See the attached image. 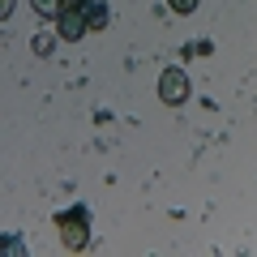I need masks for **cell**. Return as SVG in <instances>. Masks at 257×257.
Listing matches in <instances>:
<instances>
[{
  "instance_id": "6",
  "label": "cell",
  "mask_w": 257,
  "mask_h": 257,
  "mask_svg": "<svg viewBox=\"0 0 257 257\" xmlns=\"http://www.w3.org/2000/svg\"><path fill=\"white\" fill-rule=\"evenodd\" d=\"M189 56H210V43H206V39H193V43H189Z\"/></svg>"
},
{
  "instance_id": "8",
  "label": "cell",
  "mask_w": 257,
  "mask_h": 257,
  "mask_svg": "<svg viewBox=\"0 0 257 257\" xmlns=\"http://www.w3.org/2000/svg\"><path fill=\"white\" fill-rule=\"evenodd\" d=\"M35 47H39V52L47 56V52H52V35H39V39H35Z\"/></svg>"
},
{
  "instance_id": "3",
  "label": "cell",
  "mask_w": 257,
  "mask_h": 257,
  "mask_svg": "<svg viewBox=\"0 0 257 257\" xmlns=\"http://www.w3.org/2000/svg\"><path fill=\"white\" fill-rule=\"evenodd\" d=\"M56 35L69 39V43H73V39H82V35H86V18H82V9H73V5H60V9H56Z\"/></svg>"
},
{
  "instance_id": "9",
  "label": "cell",
  "mask_w": 257,
  "mask_h": 257,
  "mask_svg": "<svg viewBox=\"0 0 257 257\" xmlns=\"http://www.w3.org/2000/svg\"><path fill=\"white\" fill-rule=\"evenodd\" d=\"M9 13H13V0H0V22L9 18Z\"/></svg>"
},
{
  "instance_id": "1",
  "label": "cell",
  "mask_w": 257,
  "mask_h": 257,
  "mask_svg": "<svg viewBox=\"0 0 257 257\" xmlns=\"http://www.w3.org/2000/svg\"><path fill=\"white\" fill-rule=\"evenodd\" d=\"M56 231H60V240L73 248V253H82V248L90 244V210H86V206L60 210L56 214Z\"/></svg>"
},
{
  "instance_id": "2",
  "label": "cell",
  "mask_w": 257,
  "mask_h": 257,
  "mask_svg": "<svg viewBox=\"0 0 257 257\" xmlns=\"http://www.w3.org/2000/svg\"><path fill=\"white\" fill-rule=\"evenodd\" d=\"M159 99L163 103H184L189 99V77H184V69H163V77H159Z\"/></svg>"
},
{
  "instance_id": "5",
  "label": "cell",
  "mask_w": 257,
  "mask_h": 257,
  "mask_svg": "<svg viewBox=\"0 0 257 257\" xmlns=\"http://www.w3.org/2000/svg\"><path fill=\"white\" fill-rule=\"evenodd\" d=\"M0 253H9V257H18V253H26V240H22L18 231H9V236H0Z\"/></svg>"
},
{
  "instance_id": "7",
  "label": "cell",
  "mask_w": 257,
  "mask_h": 257,
  "mask_svg": "<svg viewBox=\"0 0 257 257\" xmlns=\"http://www.w3.org/2000/svg\"><path fill=\"white\" fill-rule=\"evenodd\" d=\"M172 9L176 13H193V9H197V0H172Z\"/></svg>"
},
{
  "instance_id": "4",
  "label": "cell",
  "mask_w": 257,
  "mask_h": 257,
  "mask_svg": "<svg viewBox=\"0 0 257 257\" xmlns=\"http://www.w3.org/2000/svg\"><path fill=\"white\" fill-rule=\"evenodd\" d=\"M82 18H86V30H99V26H107V22H111V13H107V0H103V5H86V9H82Z\"/></svg>"
}]
</instances>
